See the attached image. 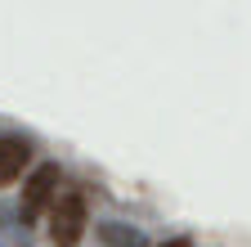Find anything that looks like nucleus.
Segmentation results:
<instances>
[{
  "mask_svg": "<svg viewBox=\"0 0 251 247\" xmlns=\"http://www.w3.org/2000/svg\"><path fill=\"white\" fill-rule=\"evenodd\" d=\"M90 225V211H85V193L81 189H63L50 207V243L54 247H76L81 234Z\"/></svg>",
  "mask_w": 251,
  "mask_h": 247,
  "instance_id": "nucleus-1",
  "label": "nucleus"
},
{
  "mask_svg": "<svg viewBox=\"0 0 251 247\" xmlns=\"http://www.w3.org/2000/svg\"><path fill=\"white\" fill-rule=\"evenodd\" d=\"M58 184H63L58 166H41V171H31V175H27V184H23V202H18V220H23V225L41 220V211L54 207Z\"/></svg>",
  "mask_w": 251,
  "mask_h": 247,
  "instance_id": "nucleus-2",
  "label": "nucleus"
},
{
  "mask_svg": "<svg viewBox=\"0 0 251 247\" xmlns=\"http://www.w3.org/2000/svg\"><path fill=\"white\" fill-rule=\"evenodd\" d=\"M27 162H31V139H23V135H5L0 139V189L23 180Z\"/></svg>",
  "mask_w": 251,
  "mask_h": 247,
  "instance_id": "nucleus-3",
  "label": "nucleus"
},
{
  "mask_svg": "<svg viewBox=\"0 0 251 247\" xmlns=\"http://www.w3.org/2000/svg\"><path fill=\"white\" fill-rule=\"evenodd\" d=\"M99 238L108 247H144V234L139 229H121V225H99Z\"/></svg>",
  "mask_w": 251,
  "mask_h": 247,
  "instance_id": "nucleus-4",
  "label": "nucleus"
},
{
  "mask_svg": "<svg viewBox=\"0 0 251 247\" xmlns=\"http://www.w3.org/2000/svg\"><path fill=\"white\" fill-rule=\"evenodd\" d=\"M162 247H193V238H171V243H162Z\"/></svg>",
  "mask_w": 251,
  "mask_h": 247,
  "instance_id": "nucleus-5",
  "label": "nucleus"
}]
</instances>
